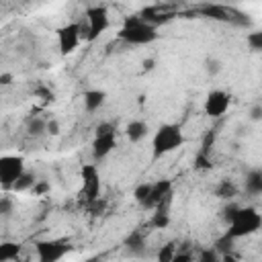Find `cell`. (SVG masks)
I'll use <instances>...</instances> for the list:
<instances>
[{"label":"cell","mask_w":262,"mask_h":262,"mask_svg":"<svg viewBox=\"0 0 262 262\" xmlns=\"http://www.w3.org/2000/svg\"><path fill=\"white\" fill-rule=\"evenodd\" d=\"M80 176H82L80 199L84 196V205L90 203V201L100 199V174H98V168L94 164H84L80 168Z\"/></svg>","instance_id":"8992f818"},{"label":"cell","mask_w":262,"mask_h":262,"mask_svg":"<svg viewBox=\"0 0 262 262\" xmlns=\"http://www.w3.org/2000/svg\"><path fill=\"white\" fill-rule=\"evenodd\" d=\"M186 143V137L180 129V125L176 123H164L158 127V131L151 137V158H164L166 154L176 151L178 147H182Z\"/></svg>","instance_id":"6da1fadb"},{"label":"cell","mask_w":262,"mask_h":262,"mask_svg":"<svg viewBox=\"0 0 262 262\" xmlns=\"http://www.w3.org/2000/svg\"><path fill=\"white\" fill-rule=\"evenodd\" d=\"M27 131H29V135H33V137H39V135L47 133V119H39V117L29 119Z\"/></svg>","instance_id":"7402d4cb"},{"label":"cell","mask_w":262,"mask_h":262,"mask_svg":"<svg viewBox=\"0 0 262 262\" xmlns=\"http://www.w3.org/2000/svg\"><path fill=\"white\" fill-rule=\"evenodd\" d=\"M160 37L158 29L154 25H147L139 18V14L133 16H125L123 18V27L117 33V39L129 43V45H147L154 43Z\"/></svg>","instance_id":"7a4b0ae2"},{"label":"cell","mask_w":262,"mask_h":262,"mask_svg":"<svg viewBox=\"0 0 262 262\" xmlns=\"http://www.w3.org/2000/svg\"><path fill=\"white\" fill-rule=\"evenodd\" d=\"M170 192H172V180H170V178H162V180L154 182V184H151V194H149V199H147V203H145L143 207L154 211Z\"/></svg>","instance_id":"30bf717a"},{"label":"cell","mask_w":262,"mask_h":262,"mask_svg":"<svg viewBox=\"0 0 262 262\" xmlns=\"http://www.w3.org/2000/svg\"><path fill=\"white\" fill-rule=\"evenodd\" d=\"M260 227H262V215L254 207H239L235 217L229 223L227 233L237 239V237H246V235L256 233Z\"/></svg>","instance_id":"3957f363"},{"label":"cell","mask_w":262,"mask_h":262,"mask_svg":"<svg viewBox=\"0 0 262 262\" xmlns=\"http://www.w3.org/2000/svg\"><path fill=\"white\" fill-rule=\"evenodd\" d=\"M125 135L131 143H137L147 135V125L143 121H129L125 127Z\"/></svg>","instance_id":"9a60e30c"},{"label":"cell","mask_w":262,"mask_h":262,"mask_svg":"<svg viewBox=\"0 0 262 262\" xmlns=\"http://www.w3.org/2000/svg\"><path fill=\"white\" fill-rule=\"evenodd\" d=\"M49 190H51V184H49V182H45V180H37V184L33 186L31 192H33L35 196H43V194H47Z\"/></svg>","instance_id":"4dcf8cb0"},{"label":"cell","mask_w":262,"mask_h":262,"mask_svg":"<svg viewBox=\"0 0 262 262\" xmlns=\"http://www.w3.org/2000/svg\"><path fill=\"white\" fill-rule=\"evenodd\" d=\"M237 209H239L237 205H229V207H225V209L221 211V213H223L221 217L225 219V223H227V225H229V223H231V219L235 217V213H237Z\"/></svg>","instance_id":"d6a6232c"},{"label":"cell","mask_w":262,"mask_h":262,"mask_svg":"<svg viewBox=\"0 0 262 262\" xmlns=\"http://www.w3.org/2000/svg\"><path fill=\"white\" fill-rule=\"evenodd\" d=\"M10 209H12V203H10V199H8L6 194H2V199H0V213L6 217V215H10Z\"/></svg>","instance_id":"836d02e7"},{"label":"cell","mask_w":262,"mask_h":262,"mask_svg":"<svg viewBox=\"0 0 262 262\" xmlns=\"http://www.w3.org/2000/svg\"><path fill=\"white\" fill-rule=\"evenodd\" d=\"M82 39V25L80 23H68L57 29V47L61 55H70L76 51L78 43Z\"/></svg>","instance_id":"ba28073f"},{"label":"cell","mask_w":262,"mask_h":262,"mask_svg":"<svg viewBox=\"0 0 262 262\" xmlns=\"http://www.w3.org/2000/svg\"><path fill=\"white\" fill-rule=\"evenodd\" d=\"M176 242H168L158 250V262H172V258L176 256Z\"/></svg>","instance_id":"484cf974"},{"label":"cell","mask_w":262,"mask_h":262,"mask_svg":"<svg viewBox=\"0 0 262 262\" xmlns=\"http://www.w3.org/2000/svg\"><path fill=\"white\" fill-rule=\"evenodd\" d=\"M246 43L252 51H262V31H252L246 35Z\"/></svg>","instance_id":"4316f807"},{"label":"cell","mask_w":262,"mask_h":262,"mask_svg":"<svg viewBox=\"0 0 262 262\" xmlns=\"http://www.w3.org/2000/svg\"><path fill=\"white\" fill-rule=\"evenodd\" d=\"M82 100H84V108L88 111V113H94V111H98L102 104H104V100H106V92L104 90H86L84 94H82Z\"/></svg>","instance_id":"5bb4252c"},{"label":"cell","mask_w":262,"mask_h":262,"mask_svg":"<svg viewBox=\"0 0 262 262\" xmlns=\"http://www.w3.org/2000/svg\"><path fill=\"white\" fill-rule=\"evenodd\" d=\"M192 168H194V170H213V160H211V156L199 149L196 156H194V160H192Z\"/></svg>","instance_id":"cb8c5ba5"},{"label":"cell","mask_w":262,"mask_h":262,"mask_svg":"<svg viewBox=\"0 0 262 262\" xmlns=\"http://www.w3.org/2000/svg\"><path fill=\"white\" fill-rule=\"evenodd\" d=\"M219 262H239L235 256H231V254H225V256H221L219 258Z\"/></svg>","instance_id":"ab89813d"},{"label":"cell","mask_w":262,"mask_h":262,"mask_svg":"<svg viewBox=\"0 0 262 262\" xmlns=\"http://www.w3.org/2000/svg\"><path fill=\"white\" fill-rule=\"evenodd\" d=\"M33 96H35V98H41L45 104L55 100V92H53L49 86H45V84H37V86L33 88Z\"/></svg>","instance_id":"d4e9b609"},{"label":"cell","mask_w":262,"mask_h":262,"mask_svg":"<svg viewBox=\"0 0 262 262\" xmlns=\"http://www.w3.org/2000/svg\"><path fill=\"white\" fill-rule=\"evenodd\" d=\"M25 174L23 156H2L0 158V186L2 190H12L14 182Z\"/></svg>","instance_id":"277c9868"},{"label":"cell","mask_w":262,"mask_h":262,"mask_svg":"<svg viewBox=\"0 0 262 262\" xmlns=\"http://www.w3.org/2000/svg\"><path fill=\"white\" fill-rule=\"evenodd\" d=\"M168 225H170V213L156 209L151 213V217H149V227H154V229H166Z\"/></svg>","instance_id":"ffe728a7"},{"label":"cell","mask_w":262,"mask_h":262,"mask_svg":"<svg viewBox=\"0 0 262 262\" xmlns=\"http://www.w3.org/2000/svg\"><path fill=\"white\" fill-rule=\"evenodd\" d=\"M117 145V133H108V135H98L92 141V156L94 160H102L106 158Z\"/></svg>","instance_id":"8fae6325"},{"label":"cell","mask_w":262,"mask_h":262,"mask_svg":"<svg viewBox=\"0 0 262 262\" xmlns=\"http://www.w3.org/2000/svg\"><path fill=\"white\" fill-rule=\"evenodd\" d=\"M233 242H235V237H231V235L225 231L221 237H217V242L213 244V248L217 250L219 256H225V254H231V250H233Z\"/></svg>","instance_id":"44dd1931"},{"label":"cell","mask_w":262,"mask_h":262,"mask_svg":"<svg viewBox=\"0 0 262 262\" xmlns=\"http://www.w3.org/2000/svg\"><path fill=\"white\" fill-rule=\"evenodd\" d=\"M250 121H262V104H254L250 108Z\"/></svg>","instance_id":"8d00e7d4"},{"label":"cell","mask_w":262,"mask_h":262,"mask_svg":"<svg viewBox=\"0 0 262 262\" xmlns=\"http://www.w3.org/2000/svg\"><path fill=\"white\" fill-rule=\"evenodd\" d=\"M12 80H14V76H12L10 72H2V74H0V86H10Z\"/></svg>","instance_id":"74e56055"},{"label":"cell","mask_w":262,"mask_h":262,"mask_svg":"<svg viewBox=\"0 0 262 262\" xmlns=\"http://www.w3.org/2000/svg\"><path fill=\"white\" fill-rule=\"evenodd\" d=\"M172 262H192V254L186 250H178L176 256L172 258Z\"/></svg>","instance_id":"e575fe53"},{"label":"cell","mask_w":262,"mask_h":262,"mask_svg":"<svg viewBox=\"0 0 262 262\" xmlns=\"http://www.w3.org/2000/svg\"><path fill=\"white\" fill-rule=\"evenodd\" d=\"M123 246H125V250H127L131 256H143V254H145V235H143V231H141V229L131 231V233L125 237Z\"/></svg>","instance_id":"4fadbf2b"},{"label":"cell","mask_w":262,"mask_h":262,"mask_svg":"<svg viewBox=\"0 0 262 262\" xmlns=\"http://www.w3.org/2000/svg\"><path fill=\"white\" fill-rule=\"evenodd\" d=\"M18 254H20V244H16V242H2L0 244V262L16 260Z\"/></svg>","instance_id":"e0dca14e"},{"label":"cell","mask_w":262,"mask_h":262,"mask_svg":"<svg viewBox=\"0 0 262 262\" xmlns=\"http://www.w3.org/2000/svg\"><path fill=\"white\" fill-rule=\"evenodd\" d=\"M149 194H151V182H141V184H137L135 190H133V199H135L141 207L147 203Z\"/></svg>","instance_id":"603a6c76"},{"label":"cell","mask_w":262,"mask_h":262,"mask_svg":"<svg viewBox=\"0 0 262 262\" xmlns=\"http://www.w3.org/2000/svg\"><path fill=\"white\" fill-rule=\"evenodd\" d=\"M59 131H61L59 129V123L55 119H47V135H53L55 137V135H59Z\"/></svg>","instance_id":"d590c367"},{"label":"cell","mask_w":262,"mask_h":262,"mask_svg":"<svg viewBox=\"0 0 262 262\" xmlns=\"http://www.w3.org/2000/svg\"><path fill=\"white\" fill-rule=\"evenodd\" d=\"M237 194V188L231 180H221L217 186H215V196L217 199H223V201H229Z\"/></svg>","instance_id":"ac0fdd59"},{"label":"cell","mask_w":262,"mask_h":262,"mask_svg":"<svg viewBox=\"0 0 262 262\" xmlns=\"http://www.w3.org/2000/svg\"><path fill=\"white\" fill-rule=\"evenodd\" d=\"M246 192L262 194V170H250L246 174Z\"/></svg>","instance_id":"2e32d148"},{"label":"cell","mask_w":262,"mask_h":262,"mask_svg":"<svg viewBox=\"0 0 262 262\" xmlns=\"http://www.w3.org/2000/svg\"><path fill=\"white\" fill-rule=\"evenodd\" d=\"M229 104H231L229 94H227L225 90H219V88H217V90H211V92L207 94L205 104H203V111H205L207 117L219 119V117H223V115L227 113Z\"/></svg>","instance_id":"9c48e42d"},{"label":"cell","mask_w":262,"mask_h":262,"mask_svg":"<svg viewBox=\"0 0 262 262\" xmlns=\"http://www.w3.org/2000/svg\"><path fill=\"white\" fill-rule=\"evenodd\" d=\"M196 12L205 18H213V20H221V23H231L233 20L231 12L223 6H219V4H201V6H196Z\"/></svg>","instance_id":"7c38bea8"},{"label":"cell","mask_w":262,"mask_h":262,"mask_svg":"<svg viewBox=\"0 0 262 262\" xmlns=\"http://www.w3.org/2000/svg\"><path fill=\"white\" fill-rule=\"evenodd\" d=\"M141 66H143V72H151V70L156 68V59H151V57H149V59H143Z\"/></svg>","instance_id":"f35d334b"},{"label":"cell","mask_w":262,"mask_h":262,"mask_svg":"<svg viewBox=\"0 0 262 262\" xmlns=\"http://www.w3.org/2000/svg\"><path fill=\"white\" fill-rule=\"evenodd\" d=\"M205 70H207L211 76H217V74L221 72V63H219L217 59H211V57H209V59L205 61Z\"/></svg>","instance_id":"1f68e13d"},{"label":"cell","mask_w":262,"mask_h":262,"mask_svg":"<svg viewBox=\"0 0 262 262\" xmlns=\"http://www.w3.org/2000/svg\"><path fill=\"white\" fill-rule=\"evenodd\" d=\"M219 258H221V256L217 254L215 248H205V250H201L196 262H219Z\"/></svg>","instance_id":"f1b7e54d"},{"label":"cell","mask_w":262,"mask_h":262,"mask_svg":"<svg viewBox=\"0 0 262 262\" xmlns=\"http://www.w3.org/2000/svg\"><path fill=\"white\" fill-rule=\"evenodd\" d=\"M86 25H88V41H94L96 37H100L108 25H111V18H108V10L100 4L96 6H88L86 8Z\"/></svg>","instance_id":"52a82bcc"},{"label":"cell","mask_w":262,"mask_h":262,"mask_svg":"<svg viewBox=\"0 0 262 262\" xmlns=\"http://www.w3.org/2000/svg\"><path fill=\"white\" fill-rule=\"evenodd\" d=\"M35 250L39 262H59L66 254L74 250V246L66 239H39L35 242Z\"/></svg>","instance_id":"5b68a950"},{"label":"cell","mask_w":262,"mask_h":262,"mask_svg":"<svg viewBox=\"0 0 262 262\" xmlns=\"http://www.w3.org/2000/svg\"><path fill=\"white\" fill-rule=\"evenodd\" d=\"M88 262H98V260H96V258H92V260H88Z\"/></svg>","instance_id":"60d3db41"},{"label":"cell","mask_w":262,"mask_h":262,"mask_svg":"<svg viewBox=\"0 0 262 262\" xmlns=\"http://www.w3.org/2000/svg\"><path fill=\"white\" fill-rule=\"evenodd\" d=\"M108 133H115V125L108 123V121L98 123L96 129H94V137H98V135H108Z\"/></svg>","instance_id":"f546056e"},{"label":"cell","mask_w":262,"mask_h":262,"mask_svg":"<svg viewBox=\"0 0 262 262\" xmlns=\"http://www.w3.org/2000/svg\"><path fill=\"white\" fill-rule=\"evenodd\" d=\"M84 207H86V211H88L90 215H100V213H104V209H106V201H104V199H96V201L86 203Z\"/></svg>","instance_id":"83f0119b"},{"label":"cell","mask_w":262,"mask_h":262,"mask_svg":"<svg viewBox=\"0 0 262 262\" xmlns=\"http://www.w3.org/2000/svg\"><path fill=\"white\" fill-rule=\"evenodd\" d=\"M37 184V176L33 172H25L12 186L14 192H25V190H33V186Z\"/></svg>","instance_id":"d6986e66"}]
</instances>
